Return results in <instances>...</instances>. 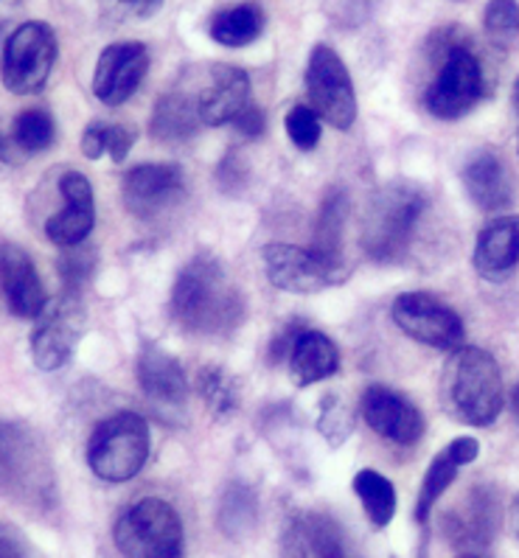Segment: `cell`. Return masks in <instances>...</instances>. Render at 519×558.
<instances>
[{"label": "cell", "instance_id": "obj_18", "mask_svg": "<svg viewBox=\"0 0 519 558\" xmlns=\"http://www.w3.org/2000/svg\"><path fill=\"white\" fill-rule=\"evenodd\" d=\"M250 105V76L237 65L210 68L208 85L200 90L197 107L205 126H225Z\"/></svg>", "mask_w": 519, "mask_h": 558}, {"label": "cell", "instance_id": "obj_10", "mask_svg": "<svg viewBox=\"0 0 519 558\" xmlns=\"http://www.w3.org/2000/svg\"><path fill=\"white\" fill-rule=\"evenodd\" d=\"M85 335V306L80 295L62 292L46 303L32 331V360L40 371H60L68 365Z\"/></svg>", "mask_w": 519, "mask_h": 558}, {"label": "cell", "instance_id": "obj_11", "mask_svg": "<svg viewBox=\"0 0 519 558\" xmlns=\"http://www.w3.org/2000/svg\"><path fill=\"white\" fill-rule=\"evenodd\" d=\"M394 323L410 340L438 351H455L463 345V320L458 312L435 298L433 292H405L390 306Z\"/></svg>", "mask_w": 519, "mask_h": 558}, {"label": "cell", "instance_id": "obj_5", "mask_svg": "<svg viewBox=\"0 0 519 558\" xmlns=\"http://www.w3.org/2000/svg\"><path fill=\"white\" fill-rule=\"evenodd\" d=\"M149 458V424L138 413L99 421L87 440V466L107 483H126Z\"/></svg>", "mask_w": 519, "mask_h": 558}, {"label": "cell", "instance_id": "obj_24", "mask_svg": "<svg viewBox=\"0 0 519 558\" xmlns=\"http://www.w3.org/2000/svg\"><path fill=\"white\" fill-rule=\"evenodd\" d=\"M200 124H203V119H200L197 99H189L185 93L171 90L152 110L149 132L160 144H183V141L197 135Z\"/></svg>", "mask_w": 519, "mask_h": 558}, {"label": "cell", "instance_id": "obj_6", "mask_svg": "<svg viewBox=\"0 0 519 558\" xmlns=\"http://www.w3.org/2000/svg\"><path fill=\"white\" fill-rule=\"evenodd\" d=\"M112 542L121 556L130 558L183 556V522L166 499L146 497L121 513Z\"/></svg>", "mask_w": 519, "mask_h": 558}, {"label": "cell", "instance_id": "obj_34", "mask_svg": "<svg viewBox=\"0 0 519 558\" xmlns=\"http://www.w3.org/2000/svg\"><path fill=\"white\" fill-rule=\"evenodd\" d=\"M321 121L323 119L312 110L310 105H295L290 112H287L283 126H287V135H290V141L298 146V149L312 151L317 144H321V135H323Z\"/></svg>", "mask_w": 519, "mask_h": 558}, {"label": "cell", "instance_id": "obj_37", "mask_svg": "<svg viewBox=\"0 0 519 558\" xmlns=\"http://www.w3.org/2000/svg\"><path fill=\"white\" fill-rule=\"evenodd\" d=\"M135 126H126V124H110V130H107V151H110V158L116 160V163H121V160L130 155V149L135 146Z\"/></svg>", "mask_w": 519, "mask_h": 558}, {"label": "cell", "instance_id": "obj_23", "mask_svg": "<svg viewBox=\"0 0 519 558\" xmlns=\"http://www.w3.org/2000/svg\"><path fill=\"white\" fill-rule=\"evenodd\" d=\"M283 550L290 556H346L340 527L323 513H295L283 531Z\"/></svg>", "mask_w": 519, "mask_h": 558}, {"label": "cell", "instance_id": "obj_16", "mask_svg": "<svg viewBox=\"0 0 519 558\" xmlns=\"http://www.w3.org/2000/svg\"><path fill=\"white\" fill-rule=\"evenodd\" d=\"M60 194L65 197V208L57 210L46 222V236L57 247H73L90 236L96 222V203H93V185L80 171H68L60 178Z\"/></svg>", "mask_w": 519, "mask_h": 558}, {"label": "cell", "instance_id": "obj_19", "mask_svg": "<svg viewBox=\"0 0 519 558\" xmlns=\"http://www.w3.org/2000/svg\"><path fill=\"white\" fill-rule=\"evenodd\" d=\"M138 381L146 399L158 408L180 410L189 396V379L183 374V365L178 356L169 354L160 345L146 342L138 356Z\"/></svg>", "mask_w": 519, "mask_h": 558}, {"label": "cell", "instance_id": "obj_41", "mask_svg": "<svg viewBox=\"0 0 519 558\" xmlns=\"http://www.w3.org/2000/svg\"><path fill=\"white\" fill-rule=\"evenodd\" d=\"M119 3L130 9L132 14H138V17H152V14H158L160 7H164V0H119Z\"/></svg>", "mask_w": 519, "mask_h": 558}, {"label": "cell", "instance_id": "obj_15", "mask_svg": "<svg viewBox=\"0 0 519 558\" xmlns=\"http://www.w3.org/2000/svg\"><path fill=\"white\" fill-rule=\"evenodd\" d=\"M362 418L374 429L376 435H382L390 444H399V447H413L419 444L421 435H424V415L419 413L413 401L408 396L396 393L390 388H382V385H371L360 401Z\"/></svg>", "mask_w": 519, "mask_h": 558}, {"label": "cell", "instance_id": "obj_2", "mask_svg": "<svg viewBox=\"0 0 519 558\" xmlns=\"http://www.w3.org/2000/svg\"><path fill=\"white\" fill-rule=\"evenodd\" d=\"M440 404L460 424L492 427L506 408L503 374L494 356L474 345H460L440 374Z\"/></svg>", "mask_w": 519, "mask_h": 558}, {"label": "cell", "instance_id": "obj_40", "mask_svg": "<svg viewBox=\"0 0 519 558\" xmlns=\"http://www.w3.org/2000/svg\"><path fill=\"white\" fill-rule=\"evenodd\" d=\"M447 452L452 454L458 466H469V463H474V460H478L480 440L472 438V435H460V438H455L452 444H449Z\"/></svg>", "mask_w": 519, "mask_h": 558}, {"label": "cell", "instance_id": "obj_12", "mask_svg": "<svg viewBox=\"0 0 519 558\" xmlns=\"http://www.w3.org/2000/svg\"><path fill=\"white\" fill-rule=\"evenodd\" d=\"M121 199L132 217L155 222L185 199L183 169L174 163L135 166L121 180Z\"/></svg>", "mask_w": 519, "mask_h": 558}, {"label": "cell", "instance_id": "obj_20", "mask_svg": "<svg viewBox=\"0 0 519 558\" xmlns=\"http://www.w3.org/2000/svg\"><path fill=\"white\" fill-rule=\"evenodd\" d=\"M463 189L469 199L480 210L497 214L508 208L514 197V178L503 155L494 149L478 151L467 166H463Z\"/></svg>", "mask_w": 519, "mask_h": 558}, {"label": "cell", "instance_id": "obj_30", "mask_svg": "<svg viewBox=\"0 0 519 558\" xmlns=\"http://www.w3.org/2000/svg\"><path fill=\"white\" fill-rule=\"evenodd\" d=\"M197 393L203 396L205 408L210 415L225 418L239 408V393L237 381L230 379L222 368H203L197 374Z\"/></svg>", "mask_w": 519, "mask_h": 558}, {"label": "cell", "instance_id": "obj_9", "mask_svg": "<svg viewBox=\"0 0 519 558\" xmlns=\"http://www.w3.org/2000/svg\"><path fill=\"white\" fill-rule=\"evenodd\" d=\"M57 62V37L43 21H26L14 28L3 46V85L14 96H32L46 87Z\"/></svg>", "mask_w": 519, "mask_h": 558}, {"label": "cell", "instance_id": "obj_17", "mask_svg": "<svg viewBox=\"0 0 519 558\" xmlns=\"http://www.w3.org/2000/svg\"><path fill=\"white\" fill-rule=\"evenodd\" d=\"M0 281H3V298L14 317L21 320H37L43 310H46V290L37 276L32 256L21 244L3 242L0 250Z\"/></svg>", "mask_w": 519, "mask_h": 558}, {"label": "cell", "instance_id": "obj_7", "mask_svg": "<svg viewBox=\"0 0 519 558\" xmlns=\"http://www.w3.org/2000/svg\"><path fill=\"white\" fill-rule=\"evenodd\" d=\"M262 258L273 287L295 292V295H312L349 278V267L342 256H331L317 247L273 242L262 250Z\"/></svg>", "mask_w": 519, "mask_h": 558}, {"label": "cell", "instance_id": "obj_26", "mask_svg": "<svg viewBox=\"0 0 519 558\" xmlns=\"http://www.w3.org/2000/svg\"><path fill=\"white\" fill-rule=\"evenodd\" d=\"M354 494L360 497L362 511L369 517L374 527H388L390 519L396 513V488L385 474L374 472V469H362L357 472L354 483H351Z\"/></svg>", "mask_w": 519, "mask_h": 558}, {"label": "cell", "instance_id": "obj_29", "mask_svg": "<svg viewBox=\"0 0 519 558\" xmlns=\"http://www.w3.org/2000/svg\"><path fill=\"white\" fill-rule=\"evenodd\" d=\"M53 138H57V124H53V116L46 107H28L14 119L12 141L26 155L46 151L53 144Z\"/></svg>", "mask_w": 519, "mask_h": 558}, {"label": "cell", "instance_id": "obj_39", "mask_svg": "<svg viewBox=\"0 0 519 558\" xmlns=\"http://www.w3.org/2000/svg\"><path fill=\"white\" fill-rule=\"evenodd\" d=\"M107 130L110 124H101V121H93L85 132H82V151H85V158L99 160L101 155L107 151Z\"/></svg>", "mask_w": 519, "mask_h": 558}, {"label": "cell", "instance_id": "obj_14", "mask_svg": "<svg viewBox=\"0 0 519 558\" xmlns=\"http://www.w3.org/2000/svg\"><path fill=\"white\" fill-rule=\"evenodd\" d=\"M499 527V502L486 488H472L444 519L449 545L460 556H483Z\"/></svg>", "mask_w": 519, "mask_h": 558}, {"label": "cell", "instance_id": "obj_4", "mask_svg": "<svg viewBox=\"0 0 519 558\" xmlns=\"http://www.w3.org/2000/svg\"><path fill=\"white\" fill-rule=\"evenodd\" d=\"M427 203L413 185H388L369 205L362 222V247L376 262H396L410 247Z\"/></svg>", "mask_w": 519, "mask_h": 558}, {"label": "cell", "instance_id": "obj_21", "mask_svg": "<svg viewBox=\"0 0 519 558\" xmlns=\"http://www.w3.org/2000/svg\"><path fill=\"white\" fill-rule=\"evenodd\" d=\"M474 269L480 278L503 281L519 264V217H497L478 233Z\"/></svg>", "mask_w": 519, "mask_h": 558}, {"label": "cell", "instance_id": "obj_3", "mask_svg": "<svg viewBox=\"0 0 519 558\" xmlns=\"http://www.w3.org/2000/svg\"><path fill=\"white\" fill-rule=\"evenodd\" d=\"M458 28H444L440 32L444 46L430 43L438 71L424 93V107L430 116L440 121L463 119L486 96V76H483L478 53L467 46V40H452Z\"/></svg>", "mask_w": 519, "mask_h": 558}, {"label": "cell", "instance_id": "obj_31", "mask_svg": "<svg viewBox=\"0 0 519 558\" xmlns=\"http://www.w3.org/2000/svg\"><path fill=\"white\" fill-rule=\"evenodd\" d=\"M317 429H321V435L331 449H340L351 438V433H354V410L349 408V401L337 393L323 396Z\"/></svg>", "mask_w": 519, "mask_h": 558}, {"label": "cell", "instance_id": "obj_28", "mask_svg": "<svg viewBox=\"0 0 519 558\" xmlns=\"http://www.w3.org/2000/svg\"><path fill=\"white\" fill-rule=\"evenodd\" d=\"M458 469L460 466L455 463V458L447 452V449H444L440 454H435L419 488V502H415V522H419V525H427V519L430 513H433L435 502H438V499L444 497V492L452 486L455 477H458Z\"/></svg>", "mask_w": 519, "mask_h": 558}, {"label": "cell", "instance_id": "obj_35", "mask_svg": "<svg viewBox=\"0 0 519 558\" xmlns=\"http://www.w3.org/2000/svg\"><path fill=\"white\" fill-rule=\"evenodd\" d=\"M248 178V163H244V158L239 151H228L222 158V163L217 166V183L225 194H237V191H242Z\"/></svg>", "mask_w": 519, "mask_h": 558}, {"label": "cell", "instance_id": "obj_22", "mask_svg": "<svg viewBox=\"0 0 519 558\" xmlns=\"http://www.w3.org/2000/svg\"><path fill=\"white\" fill-rule=\"evenodd\" d=\"M287 365H290V376L298 388H310L315 381L329 379V376L337 374L340 351L331 342V337H326L323 331L303 329Z\"/></svg>", "mask_w": 519, "mask_h": 558}, {"label": "cell", "instance_id": "obj_13", "mask_svg": "<svg viewBox=\"0 0 519 558\" xmlns=\"http://www.w3.org/2000/svg\"><path fill=\"white\" fill-rule=\"evenodd\" d=\"M149 71V51L138 40H121L99 53L93 73V96L107 107H121L135 96Z\"/></svg>", "mask_w": 519, "mask_h": 558}, {"label": "cell", "instance_id": "obj_44", "mask_svg": "<svg viewBox=\"0 0 519 558\" xmlns=\"http://www.w3.org/2000/svg\"><path fill=\"white\" fill-rule=\"evenodd\" d=\"M511 99H514V110H517V116H519V76H517V82H514Z\"/></svg>", "mask_w": 519, "mask_h": 558}, {"label": "cell", "instance_id": "obj_25", "mask_svg": "<svg viewBox=\"0 0 519 558\" xmlns=\"http://www.w3.org/2000/svg\"><path fill=\"white\" fill-rule=\"evenodd\" d=\"M267 17L256 3H242V7L225 9L210 21V40L225 48H244L256 43L264 34Z\"/></svg>", "mask_w": 519, "mask_h": 558}, {"label": "cell", "instance_id": "obj_43", "mask_svg": "<svg viewBox=\"0 0 519 558\" xmlns=\"http://www.w3.org/2000/svg\"><path fill=\"white\" fill-rule=\"evenodd\" d=\"M511 410H514V418H517V424H519V381H517V388H514V393H511Z\"/></svg>", "mask_w": 519, "mask_h": 558}, {"label": "cell", "instance_id": "obj_27", "mask_svg": "<svg viewBox=\"0 0 519 558\" xmlns=\"http://www.w3.org/2000/svg\"><path fill=\"white\" fill-rule=\"evenodd\" d=\"M349 222V194L342 189L329 191V197L323 203L321 217L315 228V247L331 256H342V233Z\"/></svg>", "mask_w": 519, "mask_h": 558}, {"label": "cell", "instance_id": "obj_33", "mask_svg": "<svg viewBox=\"0 0 519 558\" xmlns=\"http://www.w3.org/2000/svg\"><path fill=\"white\" fill-rule=\"evenodd\" d=\"M483 26L497 46H511L519 37L517 0H488L486 12H483Z\"/></svg>", "mask_w": 519, "mask_h": 558}, {"label": "cell", "instance_id": "obj_1", "mask_svg": "<svg viewBox=\"0 0 519 558\" xmlns=\"http://www.w3.org/2000/svg\"><path fill=\"white\" fill-rule=\"evenodd\" d=\"M169 312L191 335L222 337L244 320V301L219 258L197 253L174 278Z\"/></svg>", "mask_w": 519, "mask_h": 558}, {"label": "cell", "instance_id": "obj_42", "mask_svg": "<svg viewBox=\"0 0 519 558\" xmlns=\"http://www.w3.org/2000/svg\"><path fill=\"white\" fill-rule=\"evenodd\" d=\"M511 527H514V536H517V542H519V494L511 506Z\"/></svg>", "mask_w": 519, "mask_h": 558}, {"label": "cell", "instance_id": "obj_32", "mask_svg": "<svg viewBox=\"0 0 519 558\" xmlns=\"http://www.w3.org/2000/svg\"><path fill=\"white\" fill-rule=\"evenodd\" d=\"M57 267H60V281L65 287V292L82 295V290L90 283L93 269H96V250L80 247V244L65 247V256L60 258Z\"/></svg>", "mask_w": 519, "mask_h": 558}, {"label": "cell", "instance_id": "obj_36", "mask_svg": "<svg viewBox=\"0 0 519 558\" xmlns=\"http://www.w3.org/2000/svg\"><path fill=\"white\" fill-rule=\"evenodd\" d=\"M303 326L301 323H287L281 331L270 340V349H267V360L270 365H281V362H290L292 349H295L298 337H301Z\"/></svg>", "mask_w": 519, "mask_h": 558}, {"label": "cell", "instance_id": "obj_8", "mask_svg": "<svg viewBox=\"0 0 519 558\" xmlns=\"http://www.w3.org/2000/svg\"><path fill=\"white\" fill-rule=\"evenodd\" d=\"M306 105L335 130H351L357 119V93L351 73L331 46H315L303 71Z\"/></svg>", "mask_w": 519, "mask_h": 558}, {"label": "cell", "instance_id": "obj_38", "mask_svg": "<svg viewBox=\"0 0 519 558\" xmlns=\"http://www.w3.org/2000/svg\"><path fill=\"white\" fill-rule=\"evenodd\" d=\"M233 126H237V132L242 135V138L256 141V138H262L264 130H267V119H264L262 107L250 101V105L239 112V119L233 121Z\"/></svg>", "mask_w": 519, "mask_h": 558}]
</instances>
